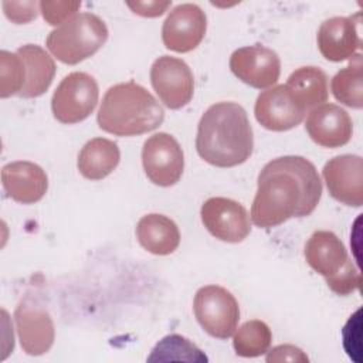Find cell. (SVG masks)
I'll return each mask as SVG.
<instances>
[{
    "label": "cell",
    "mask_w": 363,
    "mask_h": 363,
    "mask_svg": "<svg viewBox=\"0 0 363 363\" xmlns=\"http://www.w3.org/2000/svg\"><path fill=\"white\" fill-rule=\"evenodd\" d=\"M257 184L251 220L259 228L309 216L322 196L318 170L302 156H282L268 162L261 169Z\"/></svg>",
    "instance_id": "cell-1"
},
{
    "label": "cell",
    "mask_w": 363,
    "mask_h": 363,
    "mask_svg": "<svg viewBox=\"0 0 363 363\" xmlns=\"http://www.w3.org/2000/svg\"><path fill=\"white\" fill-rule=\"evenodd\" d=\"M252 128L237 102H217L200 118L196 136L199 156L216 167H234L250 159Z\"/></svg>",
    "instance_id": "cell-2"
},
{
    "label": "cell",
    "mask_w": 363,
    "mask_h": 363,
    "mask_svg": "<svg viewBox=\"0 0 363 363\" xmlns=\"http://www.w3.org/2000/svg\"><path fill=\"white\" fill-rule=\"evenodd\" d=\"M164 111L142 85L129 81L111 86L101 102L98 126L115 136H135L162 125Z\"/></svg>",
    "instance_id": "cell-3"
},
{
    "label": "cell",
    "mask_w": 363,
    "mask_h": 363,
    "mask_svg": "<svg viewBox=\"0 0 363 363\" xmlns=\"http://www.w3.org/2000/svg\"><path fill=\"white\" fill-rule=\"evenodd\" d=\"M308 265L320 274L328 286L337 295L346 296L359 289L362 275L342 240L332 231H315L305 244L303 250Z\"/></svg>",
    "instance_id": "cell-4"
},
{
    "label": "cell",
    "mask_w": 363,
    "mask_h": 363,
    "mask_svg": "<svg viewBox=\"0 0 363 363\" xmlns=\"http://www.w3.org/2000/svg\"><path fill=\"white\" fill-rule=\"evenodd\" d=\"M108 40V27L94 13H79L50 31L48 51L61 62L75 65L92 57Z\"/></svg>",
    "instance_id": "cell-5"
},
{
    "label": "cell",
    "mask_w": 363,
    "mask_h": 363,
    "mask_svg": "<svg viewBox=\"0 0 363 363\" xmlns=\"http://www.w3.org/2000/svg\"><path fill=\"white\" fill-rule=\"evenodd\" d=\"M193 311L200 326L217 339H228L240 320L237 299L220 285L201 286L194 295Z\"/></svg>",
    "instance_id": "cell-6"
},
{
    "label": "cell",
    "mask_w": 363,
    "mask_h": 363,
    "mask_svg": "<svg viewBox=\"0 0 363 363\" xmlns=\"http://www.w3.org/2000/svg\"><path fill=\"white\" fill-rule=\"evenodd\" d=\"M98 96L99 88L92 75L81 71L71 72L64 77L52 94V115L61 123H78L94 112Z\"/></svg>",
    "instance_id": "cell-7"
},
{
    "label": "cell",
    "mask_w": 363,
    "mask_h": 363,
    "mask_svg": "<svg viewBox=\"0 0 363 363\" xmlns=\"http://www.w3.org/2000/svg\"><path fill=\"white\" fill-rule=\"evenodd\" d=\"M142 164L153 184L162 187L173 186L183 174V150L172 135L166 132L155 133L143 143Z\"/></svg>",
    "instance_id": "cell-8"
},
{
    "label": "cell",
    "mask_w": 363,
    "mask_h": 363,
    "mask_svg": "<svg viewBox=\"0 0 363 363\" xmlns=\"http://www.w3.org/2000/svg\"><path fill=\"white\" fill-rule=\"evenodd\" d=\"M150 82L159 99L169 109H180L193 98V72L180 58L170 55L156 58L150 68Z\"/></svg>",
    "instance_id": "cell-9"
},
{
    "label": "cell",
    "mask_w": 363,
    "mask_h": 363,
    "mask_svg": "<svg viewBox=\"0 0 363 363\" xmlns=\"http://www.w3.org/2000/svg\"><path fill=\"white\" fill-rule=\"evenodd\" d=\"M255 119L268 130L284 132L298 126L306 109L296 99L294 92L286 85H275L262 91L254 106Z\"/></svg>",
    "instance_id": "cell-10"
},
{
    "label": "cell",
    "mask_w": 363,
    "mask_h": 363,
    "mask_svg": "<svg viewBox=\"0 0 363 363\" xmlns=\"http://www.w3.org/2000/svg\"><path fill=\"white\" fill-rule=\"evenodd\" d=\"M207 231L225 242H240L251 233L250 216L245 207L227 197H211L200 210Z\"/></svg>",
    "instance_id": "cell-11"
},
{
    "label": "cell",
    "mask_w": 363,
    "mask_h": 363,
    "mask_svg": "<svg viewBox=\"0 0 363 363\" xmlns=\"http://www.w3.org/2000/svg\"><path fill=\"white\" fill-rule=\"evenodd\" d=\"M230 69L244 84L264 89L277 84L281 61L274 50L255 44L235 50L230 57Z\"/></svg>",
    "instance_id": "cell-12"
},
{
    "label": "cell",
    "mask_w": 363,
    "mask_h": 363,
    "mask_svg": "<svg viewBox=\"0 0 363 363\" xmlns=\"http://www.w3.org/2000/svg\"><path fill=\"white\" fill-rule=\"evenodd\" d=\"M14 322L23 350L30 356L47 353L55 339L54 322L50 312L26 298L14 311Z\"/></svg>",
    "instance_id": "cell-13"
},
{
    "label": "cell",
    "mask_w": 363,
    "mask_h": 363,
    "mask_svg": "<svg viewBox=\"0 0 363 363\" xmlns=\"http://www.w3.org/2000/svg\"><path fill=\"white\" fill-rule=\"evenodd\" d=\"M207 18L204 11L193 3L176 6L162 27V41L167 50L189 52L204 38Z\"/></svg>",
    "instance_id": "cell-14"
},
{
    "label": "cell",
    "mask_w": 363,
    "mask_h": 363,
    "mask_svg": "<svg viewBox=\"0 0 363 363\" xmlns=\"http://www.w3.org/2000/svg\"><path fill=\"white\" fill-rule=\"evenodd\" d=\"M322 176L329 194L350 207L363 204V160L357 155H340L328 160Z\"/></svg>",
    "instance_id": "cell-15"
},
{
    "label": "cell",
    "mask_w": 363,
    "mask_h": 363,
    "mask_svg": "<svg viewBox=\"0 0 363 363\" xmlns=\"http://www.w3.org/2000/svg\"><path fill=\"white\" fill-rule=\"evenodd\" d=\"M305 129L323 147H340L352 139L353 123L349 113L335 104H322L309 111Z\"/></svg>",
    "instance_id": "cell-16"
},
{
    "label": "cell",
    "mask_w": 363,
    "mask_h": 363,
    "mask_svg": "<svg viewBox=\"0 0 363 363\" xmlns=\"http://www.w3.org/2000/svg\"><path fill=\"white\" fill-rule=\"evenodd\" d=\"M1 182L10 199L21 204H33L44 197L48 177L43 167L28 160H17L3 166Z\"/></svg>",
    "instance_id": "cell-17"
},
{
    "label": "cell",
    "mask_w": 363,
    "mask_h": 363,
    "mask_svg": "<svg viewBox=\"0 0 363 363\" xmlns=\"http://www.w3.org/2000/svg\"><path fill=\"white\" fill-rule=\"evenodd\" d=\"M320 54L333 62L345 61L357 54L362 47L357 23L353 17H330L325 20L316 35Z\"/></svg>",
    "instance_id": "cell-18"
},
{
    "label": "cell",
    "mask_w": 363,
    "mask_h": 363,
    "mask_svg": "<svg viewBox=\"0 0 363 363\" xmlns=\"http://www.w3.org/2000/svg\"><path fill=\"white\" fill-rule=\"evenodd\" d=\"M139 244L155 255H169L180 244V231L176 223L163 214H146L136 224Z\"/></svg>",
    "instance_id": "cell-19"
},
{
    "label": "cell",
    "mask_w": 363,
    "mask_h": 363,
    "mask_svg": "<svg viewBox=\"0 0 363 363\" xmlns=\"http://www.w3.org/2000/svg\"><path fill=\"white\" fill-rule=\"evenodd\" d=\"M26 67V85L18 94L21 98H37L51 85L55 75V62L37 44L21 45L16 51Z\"/></svg>",
    "instance_id": "cell-20"
},
{
    "label": "cell",
    "mask_w": 363,
    "mask_h": 363,
    "mask_svg": "<svg viewBox=\"0 0 363 363\" xmlns=\"http://www.w3.org/2000/svg\"><path fill=\"white\" fill-rule=\"evenodd\" d=\"M121 160V152L115 142L105 138L88 140L78 155V170L88 180H102L111 174Z\"/></svg>",
    "instance_id": "cell-21"
},
{
    "label": "cell",
    "mask_w": 363,
    "mask_h": 363,
    "mask_svg": "<svg viewBox=\"0 0 363 363\" xmlns=\"http://www.w3.org/2000/svg\"><path fill=\"white\" fill-rule=\"evenodd\" d=\"M302 104L306 111H311L328 101V77L318 67H301L295 69L285 84Z\"/></svg>",
    "instance_id": "cell-22"
},
{
    "label": "cell",
    "mask_w": 363,
    "mask_h": 363,
    "mask_svg": "<svg viewBox=\"0 0 363 363\" xmlns=\"http://www.w3.org/2000/svg\"><path fill=\"white\" fill-rule=\"evenodd\" d=\"M330 89L340 104L354 109L363 106V62L360 52L350 58L347 67L333 75Z\"/></svg>",
    "instance_id": "cell-23"
},
{
    "label": "cell",
    "mask_w": 363,
    "mask_h": 363,
    "mask_svg": "<svg viewBox=\"0 0 363 363\" xmlns=\"http://www.w3.org/2000/svg\"><path fill=\"white\" fill-rule=\"evenodd\" d=\"M272 342L269 326L258 319L242 323L233 339L234 350L241 357H257L268 352Z\"/></svg>",
    "instance_id": "cell-24"
},
{
    "label": "cell",
    "mask_w": 363,
    "mask_h": 363,
    "mask_svg": "<svg viewBox=\"0 0 363 363\" xmlns=\"http://www.w3.org/2000/svg\"><path fill=\"white\" fill-rule=\"evenodd\" d=\"M149 362L153 360H186V362H207L206 354L191 343L189 339L180 335L164 336L152 350L147 357Z\"/></svg>",
    "instance_id": "cell-25"
},
{
    "label": "cell",
    "mask_w": 363,
    "mask_h": 363,
    "mask_svg": "<svg viewBox=\"0 0 363 363\" xmlns=\"http://www.w3.org/2000/svg\"><path fill=\"white\" fill-rule=\"evenodd\" d=\"M26 85V67L17 52H0V96L18 95Z\"/></svg>",
    "instance_id": "cell-26"
},
{
    "label": "cell",
    "mask_w": 363,
    "mask_h": 363,
    "mask_svg": "<svg viewBox=\"0 0 363 363\" xmlns=\"http://www.w3.org/2000/svg\"><path fill=\"white\" fill-rule=\"evenodd\" d=\"M79 1H40V11L51 26H61L77 14Z\"/></svg>",
    "instance_id": "cell-27"
},
{
    "label": "cell",
    "mask_w": 363,
    "mask_h": 363,
    "mask_svg": "<svg viewBox=\"0 0 363 363\" xmlns=\"http://www.w3.org/2000/svg\"><path fill=\"white\" fill-rule=\"evenodd\" d=\"M342 336L347 354L356 362H360V309H357L346 322L342 330Z\"/></svg>",
    "instance_id": "cell-28"
},
{
    "label": "cell",
    "mask_w": 363,
    "mask_h": 363,
    "mask_svg": "<svg viewBox=\"0 0 363 363\" xmlns=\"http://www.w3.org/2000/svg\"><path fill=\"white\" fill-rule=\"evenodd\" d=\"M40 3L37 1H4L3 9L13 23L16 24H26L34 20L38 14Z\"/></svg>",
    "instance_id": "cell-29"
},
{
    "label": "cell",
    "mask_w": 363,
    "mask_h": 363,
    "mask_svg": "<svg viewBox=\"0 0 363 363\" xmlns=\"http://www.w3.org/2000/svg\"><path fill=\"white\" fill-rule=\"evenodd\" d=\"M308 356L294 345H279L269 350L267 362H308Z\"/></svg>",
    "instance_id": "cell-30"
},
{
    "label": "cell",
    "mask_w": 363,
    "mask_h": 363,
    "mask_svg": "<svg viewBox=\"0 0 363 363\" xmlns=\"http://www.w3.org/2000/svg\"><path fill=\"white\" fill-rule=\"evenodd\" d=\"M126 6L142 17H157L172 6V1H126Z\"/></svg>",
    "instance_id": "cell-31"
}]
</instances>
